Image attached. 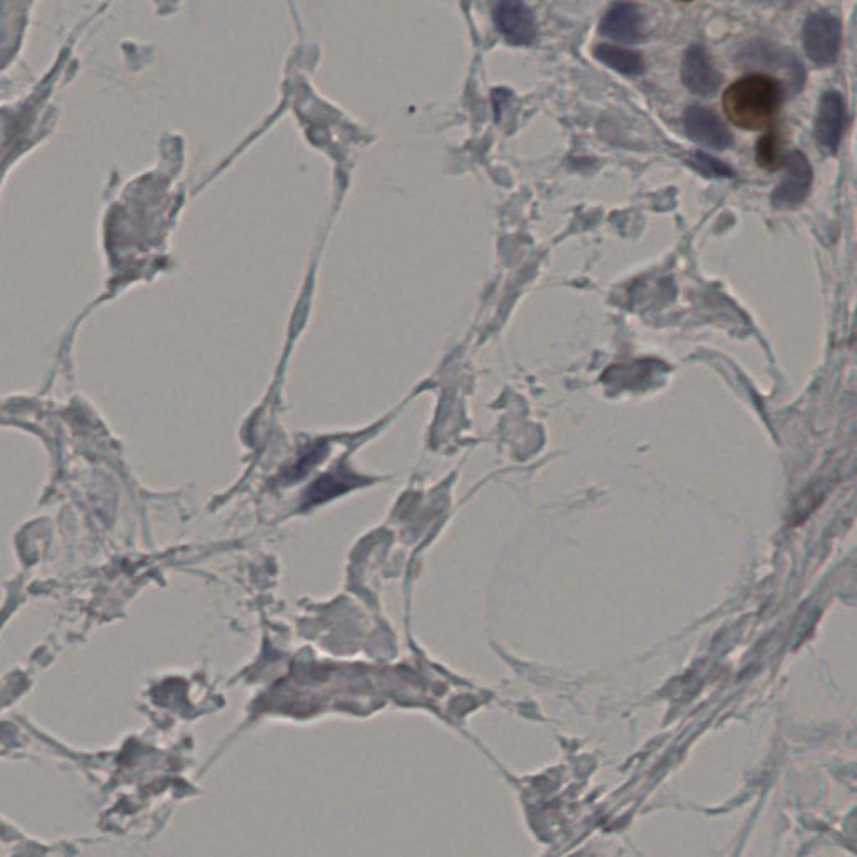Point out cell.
<instances>
[{"instance_id": "obj_1", "label": "cell", "mask_w": 857, "mask_h": 857, "mask_svg": "<svg viewBox=\"0 0 857 857\" xmlns=\"http://www.w3.org/2000/svg\"><path fill=\"white\" fill-rule=\"evenodd\" d=\"M781 105V86L765 74H750L736 81L722 96L727 119L747 131H760L771 126Z\"/></svg>"}, {"instance_id": "obj_2", "label": "cell", "mask_w": 857, "mask_h": 857, "mask_svg": "<svg viewBox=\"0 0 857 857\" xmlns=\"http://www.w3.org/2000/svg\"><path fill=\"white\" fill-rule=\"evenodd\" d=\"M802 41L808 60L819 67L831 66L836 63L843 42L840 22L829 12H816L805 21Z\"/></svg>"}, {"instance_id": "obj_3", "label": "cell", "mask_w": 857, "mask_h": 857, "mask_svg": "<svg viewBox=\"0 0 857 857\" xmlns=\"http://www.w3.org/2000/svg\"><path fill=\"white\" fill-rule=\"evenodd\" d=\"M494 24L513 45H532L538 39V25L532 9L523 0H496Z\"/></svg>"}, {"instance_id": "obj_4", "label": "cell", "mask_w": 857, "mask_h": 857, "mask_svg": "<svg viewBox=\"0 0 857 857\" xmlns=\"http://www.w3.org/2000/svg\"><path fill=\"white\" fill-rule=\"evenodd\" d=\"M785 167H788V171H785L784 180L775 188L774 195H772L775 208L797 206L799 203L804 202L808 190H811V184H813V168L801 151H792L785 158Z\"/></svg>"}, {"instance_id": "obj_5", "label": "cell", "mask_w": 857, "mask_h": 857, "mask_svg": "<svg viewBox=\"0 0 857 857\" xmlns=\"http://www.w3.org/2000/svg\"><path fill=\"white\" fill-rule=\"evenodd\" d=\"M846 128V105L837 90L823 94L814 122L817 142L829 153H836Z\"/></svg>"}, {"instance_id": "obj_6", "label": "cell", "mask_w": 857, "mask_h": 857, "mask_svg": "<svg viewBox=\"0 0 857 857\" xmlns=\"http://www.w3.org/2000/svg\"><path fill=\"white\" fill-rule=\"evenodd\" d=\"M684 128L692 141L714 150H726L732 144V135L719 116L704 106H690L685 111Z\"/></svg>"}, {"instance_id": "obj_7", "label": "cell", "mask_w": 857, "mask_h": 857, "mask_svg": "<svg viewBox=\"0 0 857 857\" xmlns=\"http://www.w3.org/2000/svg\"><path fill=\"white\" fill-rule=\"evenodd\" d=\"M682 83L697 96H711L719 90L722 76L711 64L707 51L701 45H692L682 61Z\"/></svg>"}, {"instance_id": "obj_8", "label": "cell", "mask_w": 857, "mask_h": 857, "mask_svg": "<svg viewBox=\"0 0 857 857\" xmlns=\"http://www.w3.org/2000/svg\"><path fill=\"white\" fill-rule=\"evenodd\" d=\"M600 32L613 41L635 44L645 35V19L639 6L633 2H617L604 14Z\"/></svg>"}, {"instance_id": "obj_9", "label": "cell", "mask_w": 857, "mask_h": 857, "mask_svg": "<svg viewBox=\"0 0 857 857\" xmlns=\"http://www.w3.org/2000/svg\"><path fill=\"white\" fill-rule=\"evenodd\" d=\"M594 57L604 66L625 76H640L645 73V61L636 51L623 50L617 45L598 44L593 50Z\"/></svg>"}, {"instance_id": "obj_10", "label": "cell", "mask_w": 857, "mask_h": 857, "mask_svg": "<svg viewBox=\"0 0 857 857\" xmlns=\"http://www.w3.org/2000/svg\"><path fill=\"white\" fill-rule=\"evenodd\" d=\"M757 161L760 167L768 168V170H778L782 167L781 148H779V139L774 135L764 136L760 139L759 147H757Z\"/></svg>"}, {"instance_id": "obj_11", "label": "cell", "mask_w": 857, "mask_h": 857, "mask_svg": "<svg viewBox=\"0 0 857 857\" xmlns=\"http://www.w3.org/2000/svg\"><path fill=\"white\" fill-rule=\"evenodd\" d=\"M690 163L695 170L700 171L701 174L708 178H727L733 174V171L726 163L705 153H695L692 157Z\"/></svg>"}, {"instance_id": "obj_12", "label": "cell", "mask_w": 857, "mask_h": 857, "mask_svg": "<svg viewBox=\"0 0 857 857\" xmlns=\"http://www.w3.org/2000/svg\"><path fill=\"white\" fill-rule=\"evenodd\" d=\"M681 2H694V0H681Z\"/></svg>"}]
</instances>
